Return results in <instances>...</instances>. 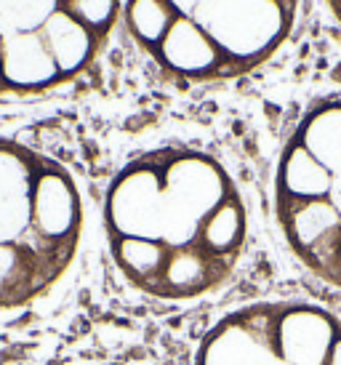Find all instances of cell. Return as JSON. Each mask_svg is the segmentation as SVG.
Listing matches in <instances>:
<instances>
[{
    "instance_id": "obj_1",
    "label": "cell",
    "mask_w": 341,
    "mask_h": 365,
    "mask_svg": "<svg viewBox=\"0 0 341 365\" xmlns=\"http://www.w3.org/2000/svg\"><path fill=\"white\" fill-rule=\"evenodd\" d=\"M104 235L112 264L133 291L155 302H200L238 272L248 208L219 158L166 144L112 176Z\"/></svg>"
},
{
    "instance_id": "obj_2",
    "label": "cell",
    "mask_w": 341,
    "mask_h": 365,
    "mask_svg": "<svg viewBox=\"0 0 341 365\" xmlns=\"http://www.w3.org/2000/svg\"><path fill=\"white\" fill-rule=\"evenodd\" d=\"M301 0H123L133 43L184 83L238 81L291 38Z\"/></svg>"
},
{
    "instance_id": "obj_3",
    "label": "cell",
    "mask_w": 341,
    "mask_h": 365,
    "mask_svg": "<svg viewBox=\"0 0 341 365\" xmlns=\"http://www.w3.org/2000/svg\"><path fill=\"white\" fill-rule=\"evenodd\" d=\"M83 197L59 160L0 136V312L41 302L70 272Z\"/></svg>"
},
{
    "instance_id": "obj_4",
    "label": "cell",
    "mask_w": 341,
    "mask_h": 365,
    "mask_svg": "<svg viewBox=\"0 0 341 365\" xmlns=\"http://www.w3.org/2000/svg\"><path fill=\"white\" fill-rule=\"evenodd\" d=\"M275 219L304 269L341 291V99L312 104L283 142Z\"/></svg>"
},
{
    "instance_id": "obj_5",
    "label": "cell",
    "mask_w": 341,
    "mask_h": 365,
    "mask_svg": "<svg viewBox=\"0 0 341 365\" xmlns=\"http://www.w3.org/2000/svg\"><path fill=\"white\" fill-rule=\"evenodd\" d=\"M123 0H0V96L78 81L107 48Z\"/></svg>"
},
{
    "instance_id": "obj_6",
    "label": "cell",
    "mask_w": 341,
    "mask_h": 365,
    "mask_svg": "<svg viewBox=\"0 0 341 365\" xmlns=\"http://www.w3.org/2000/svg\"><path fill=\"white\" fill-rule=\"evenodd\" d=\"M192 365H341V317L301 299H267L219 317Z\"/></svg>"
},
{
    "instance_id": "obj_7",
    "label": "cell",
    "mask_w": 341,
    "mask_h": 365,
    "mask_svg": "<svg viewBox=\"0 0 341 365\" xmlns=\"http://www.w3.org/2000/svg\"><path fill=\"white\" fill-rule=\"evenodd\" d=\"M325 6H328V11H331V16L341 24V0H322Z\"/></svg>"
}]
</instances>
